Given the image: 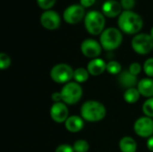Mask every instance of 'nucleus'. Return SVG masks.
I'll list each match as a JSON object with an SVG mask.
<instances>
[{
    "mask_svg": "<svg viewBox=\"0 0 153 152\" xmlns=\"http://www.w3.org/2000/svg\"><path fill=\"white\" fill-rule=\"evenodd\" d=\"M117 26L118 29L125 34L136 35L140 33L143 27V17L132 11H124L117 17Z\"/></svg>",
    "mask_w": 153,
    "mask_h": 152,
    "instance_id": "f257e3e1",
    "label": "nucleus"
},
{
    "mask_svg": "<svg viewBox=\"0 0 153 152\" xmlns=\"http://www.w3.org/2000/svg\"><path fill=\"white\" fill-rule=\"evenodd\" d=\"M82 88L81 84L75 82H70L65 84L60 91H56L51 95L54 103L64 102L66 105L77 104L82 97Z\"/></svg>",
    "mask_w": 153,
    "mask_h": 152,
    "instance_id": "f03ea898",
    "label": "nucleus"
},
{
    "mask_svg": "<svg viewBox=\"0 0 153 152\" xmlns=\"http://www.w3.org/2000/svg\"><path fill=\"white\" fill-rule=\"evenodd\" d=\"M80 114L84 121L89 123H97L105 118L107 109L101 102L91 99L85 101L82 105Z\"/></svg>",
    "mask_w": 153,
    "mask_h": 152,
    "instance_id": "7ed1b4c3",
    "label": "nucleus"
},
{
    "mask_svg": "<svg viewBox=\"0 0 153 152\" xmlns=\"http://www.w3.org/2000/svg\"><path fill=\"white\" fill-rule=\"evenodd\" d=\"M85 30L92 36L100 35L106 29V17L98 10L89 11L83 20Z\"/></svg>",
    "mask_w": 153,
    "mask_h": 152,
    "instance_id": "20e7f679",
    "label": "nucleus"
},
{
    "mask_svg": "<svg viewBox=\"0 0 153 152\" xmlns=\"http://www.w3.org/2000/svg\"><path fill=\"white\" fill-rule=\"evenodd\" d=\"M123 42V32L115 27L106 28L100 35V43L106 51L117 49Z\"/></svg>",
    "mask_w": 153,
    "mask_h": 152,
    "instance_id": "39448f33",
    "label": "nucleus"
},
{
    "mask_svg": "<svg viewBox=\"0 0 153 152\" xmlns=\"http://www.w3.org/2000/svg\"><path fill=\"white\" fill-rule=\"evenodd\" d=\"M74 69L65 63H59L55 65L49 73L51 80L58 84H66L72 82Z\"/></svg>",
    "mask_w": 153,
    "mask_h": 152,
    "instance_id": "423d86ee",
    "label": "nucleus"
},
{
    "mask_svg": "<svg viewBox=\"0 0 153 152\" xmlns=\"http://www.w3.org/2000/svg\"><path fill=\"white\" fill-rule=\"evenodd\" d=\"M131 46L136 54L148 55L153 50V39L150 33H138L133 37Z\"/></svg>",
    "mask_w": 153,
    "mask_h": 152,
    "instance_id": "0eeeda50",
    "label": "nucleus"
},
{
    "mask_svg": "<svg viewBox=\"0 0 153 152\" xmlns=\"http://www.w3.org/2000/svg\"><path fill=\"white\" fill-rule=\"evenodd\" d=\"M86 13L85 8L80 4H73L64 10L63 19L68 24H77L84 20Z\"/></svg>",
    "mask_w": 153,
    "mask_h": 152,
    "instance_id": "6e6552de",
    "label": "nucleus"
},
{
    "mask_svg": "<svg viewBox=\"0 0 153 152\" xmlns=\"http://www.w3.org/2000/svg\"><path fill=\"white\" fill-rule=\"evenodd\" d=\"M134 131L141 138L149 139L153 136V118L145 116L139 117L134 124Z\"/></svg>",
    "mask_w": 153,
    "mask_h": 152,
    "instance_id": "1a4fd4ad",
    "label": "nucleus"
},
{
    "mask_svg": "<svg viewBox=\"0 0 153 152\" xmlns=\"http://www.w3.org/2000/svg\"><path fill=\"white\" fill-rule=\"evenodd\" d=\"M39 22L41 26L48 30H55L60 27L61 16L55 10L43 11L39 17Z\"/></svg>",
    "mask_w": 153,
    "mask_h": 152,
    "instance_id": "9d476101",
    "label": "nucleus"
},
{
    "mask_svg": "<svg viewBox=\"0 0 153 152\" xmlns=\"http://www.w3.org/2000/svg\"><path fill=\"white\" fill-rule=\"evenodd\" d=\"M102 47L100 41L94 39H85L81 44L82 54L90 59H94L100 57L102 52Z\"/></svg>",
    "mask_w": 153,
    "mask_h": 152,
    "instance_id": "9b49d317",
    "label": "nucleus"
},
{
    "mask_svg": "<svg viewBox=\"0 0 153 152\" xmlns=\"http://www.w3.org/2000/svg\"><path fill=\"white\" fill-rule=\"evenodd\" d=\"M49 115L51 119L56 124H65L69 116V110L67 105L64 102H56L50 108Z\"/></svg>",
    "mask_w": 153,
    "mask_h": 152,
    "instance_id": "f8f14e48",
    "label": "nucleus"
},
{
    "mask_svg": "<svg viewBox=\"0 0 153 152\" xmlns=\"http://www.w3.org/2000/svg\"><path fill=\"white\" fill-rule=\"evenodd\" d=\"M120 2L117 0H106L101 6V13L108 18L118 17L122 11Z\"/></svg>",
    "mask_w": 153,
    "mask_h": 152,
    "instance_id": "ddd939ff",
    "label": "nucleus"
},
{
    "mask_svg": "<svg viewBox=\"0 0 153 152\" xmlns=\"http://www.w3.org/2000/svg\"><path fill=\"white\" fill-rule=\"evenodd\" d=\"M87 70L91 76H100L107 71V63L100 57L91 59L87 65Z\"/></svg>",
    "mask_w": 153,
    "mask_h": 152,
    "instance_id": "4468645a",
    "label": "nucleus"
},
{
    "mask_svg": "<svg viewBox=\"0 0 153 152\" xmlns=\"http://www.w3.org/2000/svg\"><path fill=\"white\" fill-rule=\"evenodd\" d=\"M65 127L67 132L72 133H77L81 132L84 127V120L81 116L73 115L70 116L65 122Z\"/></svg>",
    "mask_w": 153,
    "mask_h": 152,
    "instance_id": "2eb2a0df",
    "label": "nucleus"
},
{
    "mask_svg": "<svg viewBox=\"0 0 153 152\" xmlns=\"http://www.w3.org/2000/svg\"><path fill=\"white\" fill-rule=\"evenodd\" d=\"M117 81L120 86H122L126 90L137 87V84L139 82L137 76L132 74L128 70L122 71L120 74L117 75Z\"/></svg>",
    "mask_w": 153,
    "mask_h": 152,
    "instance_id": "dca6fc26",
    "label": "nucleus"
},
{
    "mask_svg": "<svg viewBox=\"0 0 153 152\" xmlns=\"http://www.w3.org/2000/svg\"><path fill=\"white\" fill-rule=\"evenodd\" d=\"M137 89L141 96L150 99L153 97V78H143L139 81L137 84Z\"/></svg>",
    "mask_w": 153,
    "mask_h": 152,
    "instance_id": "f3484780",
    "label": "nucleus"
},
{
    "mask_svg": "<svg viewBox=\"0 0 153 152\" xmlns=\"http://www.w3.org/2000/svg\"><path fill=\"white\" fill-rule=\"evenodd\" d=\"M118 146L121 152H136L137 151V142L131 136H124L121 138Z\"/></svg>",
    "mask_w": 153,
    "mask_h": 152,
    "instance_id": "a211bd4d",
    "label": "nucleus"
},
{
    "mask_svg": "<svg viewBox=\"0 0 153 152\" xmlns=\"http://www.w3.org/2000/svg\"><path fill=\"white\" fill-rule=\"evenodd\" d=\"M140 97H141V94H140L137 87L127 89L125 90V92L123 94L124 100L127 104H135L140 99Z\"/></svg>",
    "mask_w": 153,
    "mask_h": 152,
    "instance_id": "6ab92c4d",
    "label": "nucleus"
},
{
    "mask_svg": "<svg viewBox=\"0 0 153 152\" xmlns=\"http://www.w3.org/2000/svg\"><path fill=\"white\" fill-rule=\"evenodd\" d=\"M89 77H90V73H89L87 68L79 67V68L74 69V77H73L74 82H75L79 84H82V83L86 82L89 80Z\"/></svg>",
    "mask_w": 153,
    "mask_h": 152,
    "instance_id": "aec40b11",
    "label": "nucleus"
},
{
    "mask_svg": "<svg viewBox=\"0 0 153 152\" xmlns=\"http://www.w3.org/2000/svg\"><path fill=\"white\" fill-rule=\"evenodd\" d=\"M107 72L111 75H119L122 72V65L116 60H111L107 63Z\"/></svg>",
    "mask_w": 153,
    "mask_h": 152,
    "instance_id": "412c9836",
    "label": "nucleus"
},
{
    "mask_svg": "<svg viewBox=\"0 0 153 152\" xmlns=\"http://www.w3.org/2000/svg\"><path fill=\"white\" fill-rule=\"evenodd\" d=\"M73 148L74 152H88L90 150L89 142L86 140H77L74 142Z\"/></svg>",
    "mask_w": 153,
    "mask_h": 152,
    "instance_id": "4be33fe9",
    "label": "nucleus"
},
{
    "mask_svg": "<svg viewBox=\"0 0 153 152\" xmlns=\"http://www.w3.org/2000/svg\"><path fill=\"white\" fill-rule=\"evenodd\" d=\"M143 112L145 116L153 118V97L147 99L143 104Z\"/></svg>",
    "mask_w": 153,
    "mask_h": 152,
    "instance_id": "5701e85b",
    "label": "nucleus"
},
{
    "mask_svg": "<svg viewBox=\"0 0 153 152\" xmlns=\"http://www.w3.org/2000/svg\"><path fill=\"white\" fill-rule=\"evenodd\" d=\"M11 64H12V60L9 55H7L4 52L0 53V69L6 70L10 67Z\"/></svg>",
    "mask_w": 153,
    "mask_h": 152,
    "instance_id": "b1692460",
    "label": "nucleus"
},
{
    "mask_svg": "<svg viewBox=\"0 0 153 152\" xmlns=\"http://www.w3.org/2000/svg\"><path fill=\"white\" fill-rule=\"evenodd\" d=\"M56 1L57 0H36L39 7L40 9H42L43 11L51 10L54 7V5L56 4Z\"/></svg>",
    "mask_w": 153,
    "mask_h": 152,
    "instance_id": "393cba45",
    "label": "nucleus"
},
{
    "mask_svg": "<svg viewBox=\"0 0 153 152\" xmlns=\"http://www.w3.org/2000/svg\"><path fill=\"white\" fill-rule=\"evenodd\" d=\"M143 69L148 77L153 78V57H150L145 60V62L143 63Z\"/></svg>",
    "mask_w": 153,
    "mask_h": 152,
    "instance_id": "a878e982",
    "label": "nucleus"
},
{
    "mask_svg": "<svg viewBox=\"0 0 153 152\" xmlns=\"http://www.w3.org/2000/svg\"><path fill=\"white\" fill-rule=\"evenodd\" d=\"M142 70H143V66H142V65L139 64L138 62H134V63H132V64L129 65V68H128V71H129L132 74H134V75H135V76H138V75L141 73Z\"/></svg>",
    "mask_w": 153,
    "mask_h": 152,
    "instance_id": "bb28decb",
    "label": "nucleus"
},
{
    "mask_svg": "<svg viewBox=\"0 0 153 152\" xmlns=\"http://www.w3.org/2000/svg\"><path fill=\"white\" fill-rule=\"evenodd\" d=\"M119 2L124 11H132L135 5V0H120Z\"/></svg>",
    "mask_w": 153,
    "mask_h": 152,
    "instance_id": "cd10ccee",
    "label": "nucleus"
},
{
    "mask_svg": "<svg viewBox=\"0 0 153 152\" xmlns=\"http://www.w3.org/2000/svg\"><path fill=\"white\" fill-rule=\"evenodd\" d=\"M55 152H74V151L73 145H70L67 143H62L56 148Z\"/></svg>",
    "mask_w": 153,
    "mask_h": 152,
    "instance_id": "c85d7f7f",
    "label": "nucleus"
},
{
    "mask_svg": "<svg viewBox=\"0 0 153 152\" xmlns=\"http://www.w3.org/2000/svg\"><path fill=\"white\" fill-rule=\"evenodd\" d=\"M96 0H80V4L84 8H89L95 4Z\"/></svg>",
    "mask_w": 153,
    "mask_h": 152,
    "instance_id": "c756f323",
    "label": "nucleus"
},
{
    "mask_svg": "<svg viewBox=\"0 0 153 152\" xmlns=\"http://www.w3.org/2000/svg\"><path fill=\"white\" fill-rule=\"evenodd\" d=\"M146 145H147V149L150 151L153 152V136L147 139V144Z\"/></svg>",
    "mask_w": 153,
    "mask_h": 152,
    "instance_id": "7c9ffc66",
    "label": "nucleus"
},
{
    "mask_svg": "<svg viewBox=\"0 0 153 152\" xmlns=\"http://www.w3.org/2000/svg\"><path fill=\"white\" fill-rule=\"evenodd\" d=\"M150 35H151V37L153 39V26L152 28L151 29V30H150Z\"/></svg>",
    "mask_w": 153,
    "mask_h": 152,
    "instance_id": "2f4dec72",
    "label": "nucleus"
}]
</instances>
